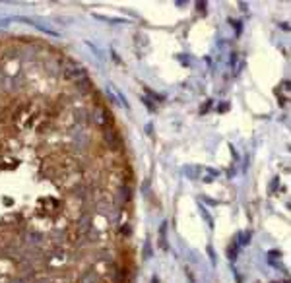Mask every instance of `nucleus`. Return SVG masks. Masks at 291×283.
<instances>
[{
	"instance_id": "f257e3e1",
	"label": "nucleus",
	"mask_w": 291,
	"mask_h": 283,
	"mask_svg": "<svg viewBox=\"0 0 291 283\" xmlns=\"http://www.w3.org/2000/svg\"><path fill=\"white\" fill-rule=\"evenodd\" d=\"M159 244H161L163 248H167V244H165V225L161 227V238H159Z\"/></svg>"
}]
</instances>
